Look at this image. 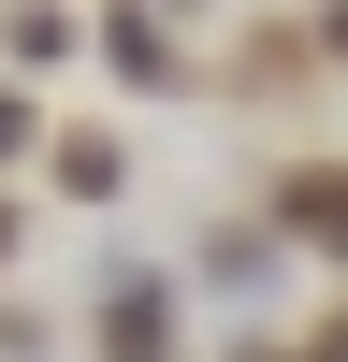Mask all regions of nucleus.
<instances>
[{"label": "nucleus", "mask_w": 348, "mask_h": 362, "mask_svg": "<svg viewBox=\"0 0 348 362\" xmlns=\"http://www.w3.org/2000/svg\"><path fill=\"white\" fill-rule=\"evenodd\" d=\"M261 218H276L305 261H348V160H276L261 174Z\"/></svg>", "instance_id": "obj_1"}, {"label": "nucleus", "mask_w": 348, "mask_h": 362, "mask_svg": "<svg viewBox=\"0 0 348 362\" xmlns=\"http://www.w3.org/2000/svg\"><path fill=\"white\" fill-rule=\"evenodd\" d=\"M87 44L116 58V87H160V102H189V87H203V73H189V44H174V15H145V0H116Z\"/></svg>", "instance_id": "obj_2"}, {"label": "nucleus", "mask_w": 348, "mask_h": 362, "mask_svg": "<svg viewBox=\"0 0 348 362\" xmlns=\"http://www.w3.org/2000/svg\"><path fill=\"white\" fill-rule=\"evenodd\" d=\"M44 189L58 203H116V189H131V145H116V131H44Z\"/></svg>", "instance_id": "obj_3"}, {"label": "nucleus", "mask_w": 348, "mask_h": 362, "mask_svg": "<svg viewBox=\"0 0 348 362\" xmlns=\"http://www.w3.org/2000/svg\"><path fill=\"white\" fill-rule=\"evenodd\" d=\"M73 44H87V15H73V0H15V15H0V73H58Z\"/></svg>", "instance_id": "obj_4"}, {"label": "nucleus", "mask_w": 348, "mask_h": 362, "mask_svg": "<svg viewBox=\"0 0 348 362\" xmlns=\"http://www.w3.org/2000/svg\"><path fill=\"white\" fill-rule=\"evenodd\" d=\"M29 160H44V87L0 73V174H29Z\"/></svg>", "instance_id": "obj_5"}, {"label": "nucleus", "mask_w": 348, "mask_h": 362, "mask_svg": "<svg viewBox=\"0 0 348 362\" xmlns=\"http://www.w3.org/2000/svg\"><path fill=\"white\" fill-rule=\"evenodd\" d=\"M319 362H348V290H334V305H319V334H305Z\"/></svg>", "instance_id": "obj_6"}]
</instances>
